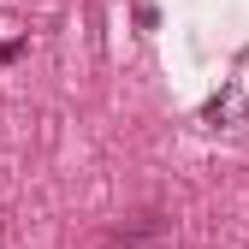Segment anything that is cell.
I'll return each mask as SVG.
<instances>
[{"label":"cell","mask_w":249,"mask_h":249,"mask_svg":"<svg viewBox=\"0 0 249 249\" xmlns=\"http://www.w3.org/2000/svg\"><path fill=\"white\" fill-rule=\"evenodd\" d=\"M172 243V220L160 208H148V213H131L124 226H113L101 237V249H166Z\"/></svg>","instance_id":"1"},{"label":"cell","mask_w":249,"mask_h":249,"mask_svg":"<svg viewBox=\"0 0 249 249\" xmlns=\"http://www.w3.org/2000/svg\"><path fill=\"white\" fill-rule=\"evenodd\" d=\"M237 119H243V89H237V83H226L220 95L202 107V124H237Z\"/></svg>","instance_id":"2"}]
</instances>
